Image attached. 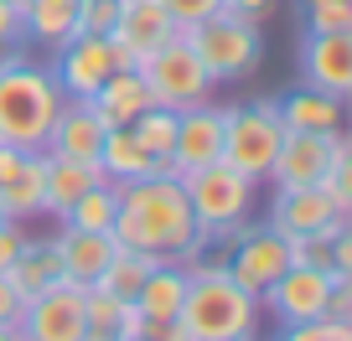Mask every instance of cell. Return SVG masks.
I'll use <instances>...</instances> for the list:
<instances>
[{
  "label": "cell",
  "instance_id": "5bb4252c",
  "mask_svg": "<svg viewBox=\"0 0 352 341\" xmlns=\"http://www.w3.org/2000/svg\"><path fill=\"white\" fill-rule=\"evenodd\" d=\"M171 36H176V21L166 11V0H120V16H114V32H109L120 67H135L145 52H155Z\"/></svg>",
  "mask_w": 352,
  "mask_h": 341
},
{
  "label": "cell",
  "instance_id": "9a60e30c",
  "mask_svg": "<svg viewBox=\"0 0 352 341\" xmlns=\"http://www.w3.org/2000/svg\"><path fill=\"white\" fill-rule=\"evenodd\" d=\"M331 279L327 269H311V264H290L275 285L264 290V305L280 326H300V320H316L327 316V295H331Z\"/></svg>",
  "mask_w": 352,
  "mask_h": 341
},
{
  "label": "cell",
  "instance_id": "e0dca14e",
  "mask_svg": "<svg viewBox=\"0 0 352 341\" xmlns=\"http://www.w3.org/2000/svg\"><path fill=\"white\" fill-rule=\"evenodd\" d=\"M0 202L16 222L42 217V150L0 145Z\"/></svg>",
  "mask_w": 352,
  "mask_h": 341
},
{
  "label": "cell",
  "instance_id": "5b68a950",
  "mask_svg": "<svg viewBox=\"0 0 352 341\" xmlns=\"http://www.w3.org/2000/svg\"><path fill=\"white\" fill-rule=\"evenodd\" d=\"M182 36L192 42V52H197V62L208 67L212 83L254 78V73H259V62H264V26L243 21V16H233V11L208 16V21L187 26Z\"/></svg>",
  "mask_w": 352,
  "mask_h": 341
},
{
  "label": "cell",
  "instance_id": "e575fe53",
  "mask_svg": "<svg viewBox=\"0 0 352 341\" xmlns=\"http://www.w3.org/2000/svg\"><path fill=\"white\" fill-rule=\"evenodd\" d=\"M21 243H26V222H0V274L16 264Z\"/></svg>",
  "mask_w": 352,
  "mask_h": 341
},
{
  "label": "cell",
  "instance_id": "ab89813d",
  "mask_svg": "<svg viewBox=\"0 0 352 341\" xmlns=\"http://www.w3.org/2000/svg\"><path fill=\"white\" fill-rule=\"evenodd\" d=\"M120 341H155L151 331H135V336H120Z\"/></svg>",
  "mask_w": 352,
  "mask_h": 341
},
{
  "label": "cell",
  "instance_id": "d590c367",
  "mask_svg": "<svg viewBox=\"0 0 352 341\" xmlns=\"http://www.w3.org/2000/svg\"><path fill=\"white\" fill-rule=\"evenodd\" d=\"M223 11H233V16H243V21L264 26L270 16H275V0H223Z\"/></svg>",
  "mask_w": 352,
  "mask_h": 341
},
{
  "label": "cell",
  "instance_id": "2e32d148",
  "mask_svg": "<svg viewBox=\"0 0 352 341\" xmlns=\"http://www.w3.org/2000/svg\"><path fill=\"white\" fill-rule=\"evenodd\" d=\"M300 78H306V89L347 99L352 93V32H306L300 36Z\"/></svg>",
  "mask_w": 352,
  "mask_h": 341
},
{
  "label": "cell",
  "instance_id": "7a4b0ae2",
  "mask_svg": "<svg viewBox=\"0 0 352 341\" xmlns=\"http://www.w3.org/2000/svg\"><path fill=\"white\" fill-rule=\"evenodd\" d=\"M259 320L264 300L243 290L228 274V264H208V259L187 264V295H182V316H176L187 341H233L259 331Z\"/></svg>",
  "mask_w": 352,
  "mask_h": 341
},
{
  "label": "cell",
  "instance_id": "ac0fdd59",
  "mask_svg": "<svg viewBox=\"0 0 352 341\" xmlns=\"http://www.w3.org/2000/svg\"><path fill=\"white\" fill-rule=\"evenodd\" d=\"M99 176L114 181V187H124V181H145V176H176V165H171V155H161V161H155V155L135 140L130 124H120V130H104Z\"/></svg>",
  "mask_w": 352,
  "mask_h": 341
},
{
  "label": "cell",
  "instance_id": "8d00e7d4",
  "mask_svg": "<svg viewBox=\"0 0 352 341\" xmlns=\"http://www.w3.org/2000/svg\"><path fill=\"white\" fill-rule=\"evenodd\" d=\"M11 47H21V11L11 0H0V52H11Z\"/></svg>",
  "mask_w": 352,
  "mask_h": 341
},
{
  "label": "cell",
  "instance_id": "f1b7e54d",
  "mask_svg": "<svg viewBox=\"0 0 352 341\" xmlns=\"http://www.w3.org/2000/svg\"><path fill=\"white\" fill-rule=\"evenodd\" d=\"M161 264L155 253H140V248H120L109 259V269L99 274V290H109V295H120V300H135V290L145 285V274Z\"/></svg>",
  "mask_w": 352,
  "mask_h": 341
},
{
  "label": "cell",
  "instance_id": "3957f363",
  "mask_svg": "<svg viewBox=\"0 0 352 341\" xmlns=\"http://www.w3.org/2000/svg\"><path fill=\"white\" fill-rule=\"evenodd\" d=\"M57 109H63V89H57L52 67L32 62L21 47L0 52V145L42 150Z\"/></svg>",
  "mask_w": 352,
  "mask_h": 341
},
{
  "label": "cell",
  "instance_id": "d6a6232c",
  "mask_svg": "<svg viewBox=\"0 0 352 341\" xmlns=\"http://www.w3.org/2000/svg\"><path fill=\"white\" fill-rule=\"evenodd\" d=\"M166 11H171L176 32H187V26H197V21H208V16H218V11H223V0H166Z\"/></svg>",
  "mask_w": 352,
  "mask_h": 341
},
{
  "label": "cell",
  "instance_id": "4316f807",
  "mask_svg": "<svg viewBox=\"0 0 352 341\" xmlns=\"http://www.w3.org/2000/svg\"><path fill=\"white\" fill-rule=\"evenodd\" d=\"M83 320H88V331H109L114 341H120V336H135V331H145V326H140V310H135V300H120V295H109V290H99V285H88V290H83Z\"/></svg>",
  "mask_w": 352,
  "mask_h": 341
},
{
  "label": "cell",
  "instance_id": "7c38bea8",
  "mask_svg": "<svg viewBox=\"0 0 352 341\" xmlns=\"http://www.w3.org/2000/svg\"><path fill=\"white\" fill-rule=\"evenodd\" d=\"M270 228L285 238H306V233H337L347 228V212L327 197L321 187H275L270 197Z\"/></svg>",
  "mask_w": 352,
  "mask_h": 341
},
{
  "label": "cell",
  "instance_id": "6da1fadb",
  "mask_svg": "<svg viewBox=\"0 0 352 341\" xmlns=\"http://www.w3.org/2000/svg\"><path fill=\"white\" fill-rule=\"evenodd\" d=\"M114 243L120 248H140L155 259H202V233L192 217L187 187L176 176H145L120 187V212H114Z\"/></svg>",
  "mask_w": 352,
  "mask_h": 341
},
{
  "label": "cell",
  "instance_id": "83f0119b",
  "mask_svg": "<svg viewBox=\"0 0 352 341\" xmlns=\"http://www.w3.org/2000/svg\"><path fill=\"white\" fill-rule=\"evenodd\" d=\"M114 212H120V187H114V181H94V187L63 212V222L67 228H83V233H114Z\"/></svg>",
  "mask_w": 352,
  "mask_h": 341
},
{
  "label": "cell",
  "instance_id": "60d3db41",
  "mask_svg": "<svg viewBox=\"0 0 352 341\" xmlns=\"http://www.w3.org/2000/svg\"><path fill=\"white\" fill-rule=\"evenodd\" d=\"M0 222H16V217H11V212H6V202H0Z\"/></svg>",
  "mask_w": 352,
  "mask_h": 341
},
{
  "label": "cell",
  "instance_id": "7bdbcfd3",
  "mask_svg": "<svg viewBox=\"0 0 352 341\" xmlns=\"http://www.w3.org/2000/svg\"><path fill=\"white\" fill-rule=\"evenodd\" d=\"M11 5H16V11H21V0H11Z\"/></svg>",
  "mask_w": 352,
  "mask_h": 341
},
{
  "label": "cell",
  "instance_id": "ffe728a7",
  "mask_svg": "<svg viewBox=\"0 0 352 341\" xmlns=\"http://www.w3.org/2000/svg\"><path fill=\"white\" fill-rule=\"evenodd\" d=\"M120 253L114 233H83V228H57V259H63V279L73 285H99V274L109 269V259Z\"/></svg>",
  "mask_w": 352,
  "mask_h": 341
},
{
  "label": "cell",
  "instance_id": "603a6c76",
  "mask_svg": "<svg viewBox=\"0 0 352 341\" xmlns=\"http://www.w3.org/2000/svg\"><path fill=\"white\" fill-rule=\"evenodd\" d=\"M99 176V165H88V161H67V155H52L42 150V217H57L63 222V212L73 207L78 197H83Z\"/></svg>",
  "mask_w": 352,
  "mask_h": 341
},
{
  "label": "cell",
  "instance_id": "b9f144b4",
  "mask_svg": "<svg viewBox=\"0 0 352 341\" xmlns=\"http://www.w3.org/2000/svg\"><path fill=\"white\" fill-rule=\"evenodd\" d=\"M233 341H259V331H249V336H233Z\"/></svg>",
  "mask_w": 352,
  "mask_h": 341
},
{
  "label": "cell",
  "instance_id": "44dd1931",
  "mask_svg": "<svg viewBox=\"0 0 352 341\" xmlns=\"http://www.w3.org/2000/svg\"><path fill=\"white\" fill-rule=\"evenodd\" d=\"M155 99H151V89H145L140 67H114V73L99 83V93L88 99V109L104 119V130H120V124H135Z\"/></svg>",
  "mask_w": 352,
  "mask_h": 341
},
{
  "label": "cell",
  "instance_id": "d4e9b609",
  "mask_svg": "<svg viewBox=\"0 0 352 341\" xmlns=\"http://www.w3.org/2000/svg\"><path fill=\"white\" fill-rule=\"evenodd\" d=\"M280 119H285V130H316V134H331V130H347V99H331V93L321 89H306L300 83L296 93H285V99H275Z\"/></svg>",
  "mask_w": 352,
  "mask_h": 341
},
{
  "label": "cell",
  "instance_id": "30bf717a",
  "mask_svg": "<svg viewBox=\"0 0 352 341\" xmlns=\"http://www.w3.org/2000/svg\"><path fill=\"white\" fill-rule=\"evenodd\" d=\"M21 336L26 341H83L88 320H83V285L57 279V285L36 290L21 305Z\"/></svg>",
  "mask_w": 352,
  "mask_h": 341
},
{
  "label": "cell",
  "instance_id": "7402d4cb",
  "mask_svg": "<svg viewBox=\"0 0 352 341\" xmlns=\"http://www.w3.org/2000/svg\"><path fill=\"white\" fill-rule=\"evenodd\" d=\"M182 295H187V264L182 259H161V264L145 274V285L135 290V310H140V326H171L182 316Z\"/></svg>",
  "mask_w": 352,
  "mask_h": 341
},
{
  "label": "cell",
  "instance_id": "277c9868",
  "mask_svg": "<svg viewBox=\"0 0 352 341\" xmlns=\"http://www.w3.org/2000/svg\"><path fill=\"white\" fill-rule=\"evenodd\" d=\"M182 187H187V202H192V217H197L202 243H233L254 222L259 181H249L243 171H233L228 161H212V165L187 171Z\"/></svg>",
  "mask_w": 352,
  "mask_h": 341
},
{
  "label": "cell",
  "instance_id": "4dcf8cb0",
  "mask_svg": "<svg viewBox=\"0 0 352 341\" xmlns=\"http://www.w3.org/2000/svg\"><path fill=\"white\" fill-rule=\"evenodd\" d=\"M275 341H352V320L316 316V320H300V326H280Z\"/></svg>",
  "mask_w": 352,
  "mask_h": 341
},
{
  "label": "cell",
  "instance_id": "484cf974",
  "mask_svg": "<svg viewBox=\"0 0 352 341\" xmlns=\"http://www.w3.org/2000/svg\"><path fill=\"white\" fill-rule=\"evenodd\" d=\"M6 279L21 290V300H32L36 290L57 285V279H63V259H57V233H52V238H32V233H26V243H21V253H16V264L6 269Z\"/></svg>",
  "mask_w": 352,
  "mask_h": 341
},
{
  "label": "cell",
  "instance_id": "4fadbf2b",
  "mask_svg": "<svg viewBox=\"0 0 352 341\" xmlns=\"http://www.w3.org/2000/svg\"><path fill=\"white\" fill-rule=\"evenodd\" d=\"M223 119H228V104H192V109L176 114V140H171V165L176 181L197 171V165H212L223 155Z\"/></svg>",
  "mask_w": 352,
  "mask_h": 341
},
{
  "label": "cell",
  "instance_id": "9c48e42d",
  "mask_svg": "<svg viewBox=\"0 0 352 341\" xmlns=\"http://www.w3.org/2000/svg\"><path fill=\"white\" fill-rule=\"evenodd\" d=\"M223 264H228V274L239 279L243 290H254V295L264 300V290L290 269V243H285V233H275L270 222H249V228L228 243V259H223Z\"/></svg>",
  "mask_w": 352,
  "mask_h": 341
},
{
  "label": "cell",
  "instance_id": "ba28073f",
  "mask_svg": "<svg viewBox=\"0 0 352 341\" xmlns=\"http://www.w3.org/2000/svg\"><path fill=\"white\" fill-rule=\"evenodd\" d=\"M347 150H352L347 130H331V134L285 130V140H280V150H275V165H270V181H275V187H321L331 161L347 155Z\"/></svg>",
  "mask_w": 352,
  "mask_h": 341
},
{
  "label": "cell",
  "instance_id": "f546056e",
  "mask_svg": "<svg viewBox=\"0 0 352 341\" xmlns=\"http://www.w3.org/2000/svg\"><path fill=\"white\" fill-rule=\"evenodd\" d=\"M135 140L145 145V150L161 161V155H171V140H176V109H161V104H151V109L140 114V119L130 124Z\"/></svg>",
  "mask_w": 352,
  "mask_h": 341
},
{
  "label": "cell",
  "instance_id": "74e56055",
  "mask_svg": "<svg viewBox=\"0 0 352 341\" xmlns=\"http://www.w3.org/2000/svg\"><path fill=\"white\" fill-rule=\"evenodd\" d=\"M21 305H26L21 290H16L6 274H0V326H16V320H21Z\"/></svg>",
  "mask_w": 352,
  "mask_h": 341
},
{
  "label": "cell",
  "instance_id": "1f68e13d",
  "mask_svg": "<svg viewBox=\"0 0 352 341\" xmlns=\"http://www.w3.org/2000/svg\"><path fill=\"white\" fill-rule=\"evenodd\" d=\"M306 32H352V0H306Z\"/></svg>",
  "mask_w": 352,
  "mask_h": 341
},
{
  "label": "cell",
  "instance_id": "52a82bcc",
  "mask_svg": "<svg viewBox=\"0 0 352 341\" xmlns=\"http://www.w3.org/2000/svg\"><path fill=\"white\" fill-rule=\"evenodd\" d=\"M140 78H145V89H151V99L161 104V109H192V104H208L212 99V83L208 67L197 62V52H192V42L182 32L171 36V42H161L155 52H145L140 62Z\"/></svg>",
  "mask_w": 352,
  "mask_h": 341
},
{
  "label": "cell",
  "instance_id": "d6986e66",
  "mask_svg": "<svg viewBox=\"0 0 352 341\" xmlns=\"http://www.w3.org/2000/svg\"><path fill=\"white\" fill-rule=\"evenodd\" d=\"M99 145H104V119L88 109L83 99H63V109H57L52 134H47L42 150L67 155V161H88V165H99Z\"/></svg>",
  "mask_w": 352,
  "mask_h": 341
},
{
  "label": "cell",
  "instance_id": "836d02e7",
  "mask_svg": "<svg viewBox=\"0 0 352 341\" xmlns=\"http://www.w3.org/2000/svg\"><path fill=\"white\" fill-rule=\"evenodd\" d=\"M114 16H120V0H83V32L88 36H109Z\"/></svg>",
  "mask_w": 352,
  "mask_h": 341
},
{
  "label": "cell",
  "instance_id": "cb8c5ba5",
  "mask_svg": "<svg viewBox=\"0 0 352 341\" xmlns=\"http://www.w3.org/2000/svg\"><path fill=\"white\" fill-rule=\"evenodd\" d=\"M83 32V0H21V42L63 47Z\"/></svg>",
  "mask_w": 352,
  "mask_h": 341
},
{
  "label": "cell",
  "instance_id": "8992f818",
  "mask_svg": "<svg viewBox=\"0 0 352 341\" xmlns=\"http://www.w3.org/2000/svg\"><path fill=\"white\" fill-rule=\"evenodd\" d=\"M285 140V119H280L275 99H254V104H228L223 119V155L233 171H243L249 181H270L275 150Z\"/></svg>",
  "mask_w": 352,
  "mask_h": 341
},
{
  "label": "cell",
  "instance_id": "f35d334b",
  "mask_svg": "<svg viewBox=\"0 0 352 341\" xmlns=\"http://www.w3.org/2000/svg\"><path fill=\"white\" fill-rule=\"evenodd\" d=\"M0 341H26V336H21V326H0Z\"/></svg>",
  "mask_w": 352,
  "mask_h": 341
},
{
  "label": "cell",
  "instance_id": "8fae6325",
  "mask_svg": "<svg viewBox=\"0 0 352 341\" xmlns=\"http://www.w3.org/2000/svg\"><path fill=\"white\" fill-rule=\"evenodd\" d=\"M120 67V52H114L109 36H88L78 32L73 42L57 47V62H52V78H57V89H63V99H94L99 93V83Z\"/></svg>",
  "mask_w": 352,
  "mask_h": 341
}]
</instances>
